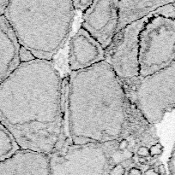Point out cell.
Masks as SVG:
<instances>
[{
	"label": "cell",
	"instance_id": "cell-3",
	"mask_svg": "<svg viewBox=\"0 0 175 175\" xmlns=\"http://www.w3.org/2000/svg\"><path fill=\"white\" fill-rule=\"evenodd\" d=\"M21 46L36 59L53 61L72 28V1H10L5 14Z\"/></svg>",
	"mask_w": 175,
	"mask_h": 175
},
{
	"label": "cell",
	"instance_id": "cell-11",
	"mask_svg": "<svg viewBox=\"0 0 175 175\" xmlns=\"http://www.w3.org/2000/svg\"><path fill=\"white\" fill-rule=\"evenodd\" d=\"M21 150L11 132L0 122V164Z\"/></svg>",
	"mask_w": 175,
	"mask_h": 175
},
{
	"label": "cell",
	"instance_id": "cell-25",
	"mask_svg": "<svg viewBox=\"0 0 175 175\" xmlns=\"http://www.w3.org/2000/svg\"><path fill=\"white\" fill-rule=\"evenodd\" d=\"M170 175H174V174H170Z\"/></svg>",
	"mask_w": 175,
	"mask_h": 175
},
{
	"label": "cell",
	"instance_id": "cell-7",
	"mask_svg": "<svg viewBox=\"0 0 175 175\" xmlns=\"http://www.w3.org/2000/svg\"><path fill=\"white\" fill-rule=\"evenodd\" d=\"M118 1L100 0L83 12L81 27L106 49L118 32Z\"/></svg>",
	"mask_w": 175,
	"mask_h": 175
},
{
	"label": "cell",
	"instance_id": "cell-21",
	"mask_svg": "<svg viewBox=\"0 0 175 175\" xmlns=\"http://www.w3.org/2000/svg\"><path fill=\"white\" fill-rule=\"evenodd\" d=\"M128 175H143V174H142V171L139 168H132L130 169Z\"/></svg>",
	"mask_w": 175,
	"mask_h": 175
},
{
	"label": "cell",
	"instance_id": "cell-1",
	"mask_svg": "<svg viewBox=\"0 0 175 175\" xmlns=\"http://www.w3.org/2000/svg\"><path fill=\"white\" fill-rule=\"evenodd\" d=\"M68 85L53 61L40 59L20 63L0 85V122L21 150L51 156L70 139Z\"/></svg>",
	"mask_w": 175,
	"mask_h": 175
},
{
	"label": "cell",
	"instance_id": "cell-17",
	"mask_svg": "<svg viewBox=\"0 0 175 175\" xmlns=\"http://www.w3.org/2000/svg\"><path fill=\"white\" fill-rule=\"evenodd\" d=\"M137 156L138 157H149V148L148 146H140L137 150Z\"/></svg>",
	"mask_w": 175,
	"mask_h": 175
},
{
	"label": "cell",
	"instance_id": "cell-2",
	"mask_svg": "<svg viewBox=\"0 0 175 175\" xmlns=\"http://www.w3.org/2000/svg\"><path fill=\"white\" fill-rule=\"evenodd\" d=\"M66 128L77 145L127 139L137 150L158 140L154 126L127 97L105 61L69 75Z\"/></svg>",
	"mask_w": 175,
	"mask_h": 175
},
{
	"label": "cell",
	"instance_id": "cell-19",
	"mask_svg": "<svg viewBox=\"0 0 175 175\" xmlns=\"http://www.w3.org/2000/svg\"><path fill=\"white\" fill-rule=\"evenodd\" d=\"M10 1H0V17L4 16Z\"/></svg>",
	"mask_w": 175,
	"mask_h": 175
},
{
	"label": "cell",
	"instance_id": "cell-14",
	"mask_svg": "<svg viewBox=\"0 0 175 175\" xmlns=\"http://www.w3.org/2000/svg\"><path fill=\"white\" fill-rule=\"evenodd\" d=\"M94 1L90 0H77V1H72L73 7L75 10H80L84 12L89 7L92 5Z\"/></svg>",
	"mask_w": 175,
	"mask_h": 175
},
{
	"label": "cell",
	"instance_id": "cell-6",
	"mask_svg": "<svg viewBox=\"0 0 175 175\" xmlns=\"http://www.w3.org/2000/svg\"><path fill=\"white\" fill-rule=\"evenodd\" d=\"M149 16L119 31L105 49V62L121 81L139 76V34Z\"/></svg>",
	"mask_w": 175,
	"mask_h": 175
},
{
	"label": "cell",
	"instance_id": "cell-16",
	"mask_svg": "<svg viewBox=\"0 0 175 175\" xmlns=\"http://www.w3.org/2000/svg\"><path fill=\"white\" fill-rule=\"evenodd\" d=\"M125 168L121 163L115 164L109 172V175H125Z\"/></svg>",
	"mask_w": 175,
	"mask_h": 175
},
{
	"label": "cell",
	"instance_id": "cell-5",
	"mask_svg": "<svg viewBox=\"0 0 175 175\" xmlns=\"http://www.w3.org/2000/svg\"><path fill=\"white\" fill-rule=\"evenodd\" d=\"M175 60V20L149 15L139 34V76L146 77Z\"/></svg>",
	"mask_w": 175,
	"mask_h": 175
},
{
	"label": "cell",
	"instance_id": "cell-9",
	"mask_svg": "<svg viewBox=\"0 0 175 175\" xmlns=\"http://www.w3.org/2000/svg\"><path fill=\"white\" fill-rule=\"evenodd\" d=\"M20 44L5 16L0 17V85L17 67Z\"/></svg>",
	"mask_w": 175,
	"mask_h": 175
},
{
	"label": "cell",
	"instance_id": "cell-22",
	"mask_svg": "<svg viewBox=\"0 0 175 175\" xmlns=\"http://www.w3.org/2000/svg\"><path fill=\"white\" fill-rule=\"evenodd\" d=\"M144 175H159L154 168H149L144 172Z\"/></svg>",
	"mask_w": 175,
	"mask_h": 175
},
{
	"label": "cell",
	"instance_id": "cell-15",
	"mask_svg": "<svg viewBox=\"0 0 175 175\" xmlns=\"http://www.w3.org/2000/svg\"><path fill=\"white\" fill-rule=\"evenodd\" d=\"M163 150H164L163 145L160 142H157L155 144L150 145V147H149V156L151 157L159 156L163 153Z\"/></svg>",
	"mask_w": 175,
	"mask_h": 175
},
{
	"label": "cell",
	"instance_id": "cell-13",
	"mask_svg": "<svg viewBox=\"0 0 175 175\" xmlns=\"http://www.w3.org/2000/svg\"><path fill=\"white\" fill-rule=\"evenodd\" d=\"M35 59H36L35 56H34V54L31 52L29 50L20 45V49H19V61H20V63H28V62H30L35 60Z\"/></svg>",
	"mask_w": 175,
	"mask_h": 175
},
{
	"label": "cell",
	"instance_id": "cell-24",
	"mask_svg": "<svg viewBox=\"0 0 175 175\" xmlns=\"http://www.w3.org/2000/svg\"><path fill=\"white\" fill-rule=\"evenodd\" d=\"M173 5H174V8H175V1H174V3H173Z\"/></svg>",
	"mask_w": 175,
	"mask_h": 175
},
{
	"label": "cell",
	"instance_id": "cell-8",
	"mask_svg": "<svg viewBox=\"0 0 175 175\" xmlns=\"http://www.w3.org/2000/svg\"><path fill=\"white\" fill-rule=\"evenodd\" d=\"M105 61V49L80 27L69 42L68 65L71 72L86 69Z\"/></svg>",
	"mask_w": 175,
	"mask_h": 175
},
{
	"label": "cell",
	"instance_id": "cell-10",
	"mask_svg": "<svg viewBox=\"0 0 175 175\" xmlns=\"http://www.w3.org/2000/svg\"><path fill=\"white\" fill-rule=\"evenodd\" d=\"M172 1L159 0H122L118 1L119 24L118 32L127 27L148 17L159 7L171 3ZM117 32V33H118Z\"/></svg>",
	"mask_w": 175,
	"mask_h": 175
},
{
	"label": "cell",
	"instance_id": "cell-12",
	"mask_svg": "<svg viewBox=\"0 0 175 175\" xmlns=\"http://www.w3.org/2000/svg\"><path fill=\"white\" fill-rule=\"evenodd\" d=\"M174 1H172L171 3L167 4L165 5L159 7L155 11H154V14L158 16H161L164 18L172 19L175 20V8L173 5Z\"/></svg>",
	"mask_w": 175,
	"mask_h": 175
},
{
	"label": "cell",
	"instance_id": "cell-23",
	"mask_svg": "<svg viewBox=\"0 0 175 175\" xmlns=\"http://www.w3.org/2000/svg\"><path fill=\"white\" fill-rule=\"evenodd\" d=\"M137 162L141 165H145L146 163L148 162V159L144 158V157H138L137 156Z\"/></svg>",
	"mask_w": 175,
	"mask_h": 175
},
{
	"label": "cell",
	"instance_id": "cell-20",
	"mask_svg": "<svg viewBox=\"0 0 175 175\" xmlns=\"http://www.w3.org/2000/svg\"><path fill=\"white\" fill-rule=\"evenodd\" d=\"M157 174L159 175H166V173H167V171H166V168H165V166L163 165V164H160L158 167H157Z\"/></svg>",
	"mask_w": 175,
	"mask_h": 175
},
{
	"label": "cell",
	"instance_id": "cell-18",
	"mask_svg": "<svg viewBox=\"0 0 175 175\" xmlns=\"http://www.w3.org/2000/svg\"><path fill=\"white\" fill-rule=\"evenodd\" d=\"M130 147V142L127 139H121L120 141H119V145H118V150L119 152H125L128 150V148Z\"/></svg>",
	"mask_w": 175,
	"mask_h": 175
},
{
	"label": "cell",
	"instance_id": "cell-4",
	"mask_svg": "<svg viewBox=\"0 0 175 175\" xmlns=\"http://www.w3.org/2000/svg\"><path fill=\"white\" fill-rule=\"evenodd\" d=\"M121 82L127 97L153 126L175 109V60L149 76Z\"/></svg>",
	"mask_w": 175,
	"mask_h": 175
}]
</instances>
